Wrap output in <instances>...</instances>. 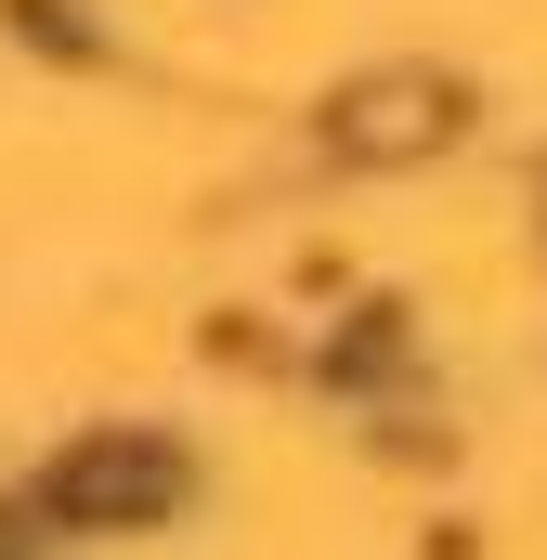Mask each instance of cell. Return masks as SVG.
Masks as SVG:
<instances>
[{
  "mask_svg": "<svg viewBox=\"0 0 547 560\" xmlns=\"http://www.w3.org/2000/svg\"><path fill=\"white\" fill-rule=\"evenodd\" d=\"M183 495V456L170 443H79L53 469V509L66 522H131V509H170Z\"/></svg>",
  "mask_w": 547,
  "mask_h": 560,
  "instance_id": "1",
  "label": "cell"
},
{
  "mask_svg": "<svg viewBox=\"0 0 547 560\" xmlns=\"http://www.w3.org/2000/svg\"><path fill=\"white\" fill-rule=\"evenodd\" d=\"M443 131H456V92L443 79H379V92L339 105V143L352 156H417V143H443Z\"/></svg>",
  "mask_w": 547,
  "mask_h": 560,
  "instance_id": "2",
  "label": "cell"
}]
</instances>
